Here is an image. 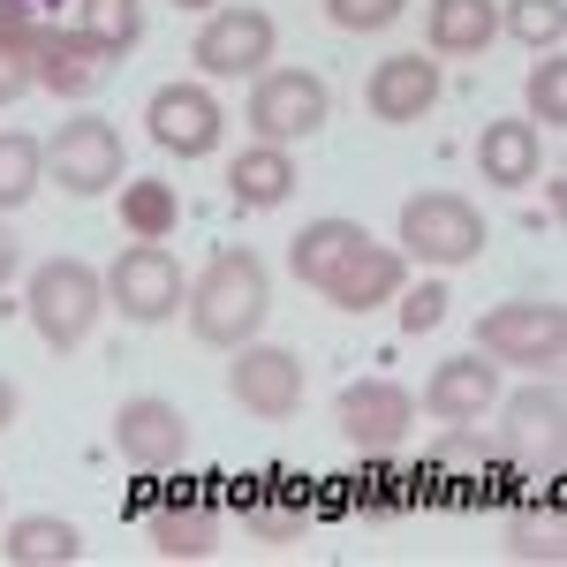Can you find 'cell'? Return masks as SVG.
Instances as JSON below:
<instances>
[{
  "instance_id": "f546056e",
  "label": "cell",
  "mask_w": 567,
  "mask_h": 567,
  "mask_svg": "<svg viewBox=\"0 0 567 567\" xmlns=\"http://www.w3.org/2000/svg\"><path fill=\"white\" fill-rule=\"evenodd\" d=\"M393 303H401V333H432L454 296H446L439 280H424V288H409V280H401V296H393Z\"/></svg>"
},
{
  "instance_id": "8992f818",
  "label": "cell",
  "mask_w": 567,
  "mask_h": 567,
  "mask_svg": "<svg viewBox=\"0 0 567 567\" xmlns=\"http://www.w3.org/2000/svg\"><path fill=\"white\" fill-rule=\"evenodd\" d=\"M477 355L492 363H515V371H553L567 355V310L515 296V303H492L477 318Z\"/></svg>"
},
{
  "instance_id": "3957f363",
  "label": "cell",
  "mask_w": 567,
  "mask_h": 567,
  "mask_svg": "<svg viewBox=\"0 0 567 567\" xmlns=\"http://www.w3.org/2000/svg\"><path fill=\"white\" fill-rule=\"evenodd\" d=\"M484 243H492V227H484V213L462 189H416V197L401 205V235H393L401 258L454 272V265H477Z\"/></svg>"
},
{
  "instance_id": "30bf717a",
  "label": "cell",
  "mask_w": 567,
  "mask_h": 567,
  "mask_svg": "<svg viewBox=\"0 0 567 567\" xmlns=\"http://www.w3.org/2000/svg\"><path fill=\"white\" fill-rule=\"evenodd\" d=\"M333 424H341V439L355 454H393V446L416 439V393L393 386V379H349Z\"/></svg>"
},
{
  "instance_id": "d4e9b609",
  "label": "cell",
  "mask_w": 567,
  "mask_h": 567,
  "mask_svg": "<svg viewBox=\"0 0 567 567\" xmlns=\"http://www.w3.org/2000/svg\"><path fill=\"white\" fill-rule=\"evenodd\" d=\"M45 182V144L31 130H0V219L16 205H31Z\"/></svg>"
},
{
  "instance_id": "cb8c5ba5",
  "label": "cell",
  "mask_w": 567,
  "mask_h": 567,
  "mask_svg": "<svg viewBox=\"0 0 567 567\" xmlns=\"http://www.w3.org/2000/svg\"><path fill=\"white\" fill-rule=\"evenodd\" d=\"M122 227H130V243H167L182 227L175 182H122Z\"/></svg>"
},
{
  "instance_id": "74e56055",
  "label": "cell",
  "mask_w": 567,
  "mask_h": 567,
  "mask_svg": "<svg viewBox=\"0 0 567 567\" xmlns=\"http://www.w3.org/2000/svg\"><path fill=\"white\" fill-rule=\"evenodd\" d=\"M182 8H213V0H182Z\"/></svg>"
},
{
  "instance_id": "e575fe53",
  "label": "cell",
  "mask_w": 567,
  "mask_h": 567,
  "mask_svg": "<svg viewBox=\"0 0 567 567\" xmlns=\"http://www.w3.org/2000/svg\"><path fill=\"white\" fill-rule=\"evenodd\" d=\"M250 529H258V537H288V529H303V515H288V507H265V515H250Z\"/></svg>"
},
{
  "instance_id": "ba28073f",
  "label": "cell",
  "mask_w": 567,
  "mask_h": 567,
  "mask_svg": "<svg viewBox=\"0 0 567 567\" xmlns=\"http://www.w3.org/2000/svg\"><path fill=\"white\" fill-rule=\"evenodd\" d=\"M227 393H235L243 416H258V424H288V416L303 409V355L272 349V341H243L235 363H227Z\"/></svg>"
},
{
  "instance_id": "5bb4252c",
  "label": "cell",
  "mask_w": 567,
  "mask_h": 567,
  "mask_svg": "<svg viewBox=\"0 0 567 567\" xmlns=\"http://www.w3.org/2000/svg\"><path fill=\"white\" fill-rule=\"evenodd\" d=\"M499 409V363L492 355H446L432 379H424V416L432 424H484Z\"/></svg>"
},
{
  "instance_id": "9c48e42d",
  "label": "cell",
  "mask_w": 567,
  "mask_h": 567,
  "mask_svg": "<svg viewBox=\"0 0 567 567\" xmlns=\"http://www.w3.org/2000/svg\"><path fill=\"white\" fill-rule=\"evenodd\" d=\"M272 16L265 8H213L205 16V31H197V45H189V61H197V76H213V84H227V76H265V61H272Z\"/></svg>"
},
{
  "instance_id": "52a82bcc",
  "label": "cell",
  "mask_w": 567,
  "mask_h": 567,
  "mask_svg": "<svg viewBox=\"0 0 567 567\" xmlns=\"http://www.w3.org/2000/svg\"><path fill=\"white\" fill-rule=\"evenodd\" d=\"M189 296V280H182V258L167 243H130L122 258L106 265V303L122 310L130 326H167Z\"/></svg>"
},
{
  "instance_id": "2e32d148",
  "label": "cell",
  "mask_w": 567,
  "mask_h": 567,
  "mask_svg": "<svg viewBox=\"0 0 567 567\" xmlns=\"http://www.w3.org/2000/svg\"><path fill=\"white\" fill-rule=\"evenodd\" d=\"M401 280H409V258H401L393 243H363V250H355V258L341 265L318 296H326L333 310H355V318H363V310L393 303V296H401Z\"/></svg>"
},
{
  "instance_id": "9a60e30c",
  "label": "cell",
  "mask_w": 567,
  "mask_h": 567,
  "mask_svg": "<svg viewBox=\"0 0 567 567\" xmlns=\"http://www.w3.org/2000/svg\"><path fill=\"white\" fill-rule=\"evenodd\" d=\"M106 76H114V53L99 39H84L76 23L61 31V23H45L39 39V91H53V99H91V91H106Z\"/></svg>"
},
{
  "instance_id": "4fadbf2b",
  "label": "cell",
  "mask_w": 567,
  "mask_h": 567,
  "mask_svg": "<svg viewBox=\"0 0 567 567\" xmlns=\"http://www.w3.org/2000/svg\"><path fill=\"white\" fill-rule=\"evenodd\" d=\"M439 76L432 53H386L379 69H371V84H363V106H371V122H386V130H409V122H424L439 106Z\"/></svg>"
},
{
  "instance_id": "6da1fadb",
  "label": "cell",
  "mask_w": 567,
  "mask_h": 567,
  "mask_svg": "<svg viewBox=\"0 0 567 567\" xmlns=\"http://www.w3.org/2000/svg\"><path fill=\"white\" fill-rule=\"evenodd\" d=\"M189 333L205 341V349H243V341H258L265 318H272V272H265L258 250H243V243H227L205 258V272L189 280Z\"/></svg>"
},
{
  "instance_id": "f1b7e54d",
  "label": "cell",
  "mask_w": 567,
  "mask_h": 567,
  "mask_svg": "<svg viewBox=\"0 0 567 567\" xmlns=\"http://www.w3.org/2000/svg\"><path fill=\"white\" fill-rule=\"evenodd\" d=\"M523 99H529V122H545V130H567V61H560V53H545V61L529 69Z\"/></svg>"
},
{
  "instance_id": "e0dca14e",
  "label": "cell",
  "mask_w": 567,
  "mask_h": 567,
  "mask_svg": "<svg viewBox=\"0 0 567 567\" xmlns=\"http://www.w3.org/2000/svg\"><path fill=\"white\" fill-rule=\"evenodd\" d=\"M560 416H567V401L560 386H553V371H537V386H523L515 401H507V462H553L560 454Z\"/></svg>"
},
{
  "instance_id": "4316f807",
  "label": "cell",
  "mask_w": 567,
  "mask_h": 567,
  "mask_svg": "<svg viewBox=\"0 0 567 567\" xmlns=\"http://www.w3.org/2000/svg\"><path fill=\"white\" fill-rule=\"evenodd\" d=\"M499 31H515L529 53H560V39H567V0H507V8H499Z\"/></svg>"
},
{
  "instance_id": "603a6c76",
  "label": "cell",
  "mask_w": 567,
  "mask_h": 567,
  "mask_svg": "<svg viewBox=\"0 0 567 567\" xmlns=\"http://www.w3.org/2000/svg\"><path fill=\"white\" fill-rule=\"evenodd\" d=\"M144 537L159 560H213L219 553V515L213 507H159L144 515Z\"/></svg>"
},
{
  "instance_id": "ac0fdd59",
  "label": "cell",
  "mask_w": 567,
  "mask_h": 567,
  "mask_svg": "<svg viewBox=\"0 0 567 567\" xmlns=\"http://www.w3.org/2000/svg\"><path fill=\"white\" fill-rule=\"evenodd\" d=\"M499 39V0H432L424 16V53L432 61H470Z\"/></svg>"
},
{
  "instance_id": "7402d4cb",
  "label": "cell",
  "mask_w": 567,
  "mask_h": 567,
  "mask_svg": "<svg viewBox=\"0 0 567 567\" xmlns=\"http://www.w3.org/2000/svg\"><path fill=\"white\" fill-rule=\"evenodd\" d=\"M0 560L8 567H76L84 560V529L61 523V515H23L0 537Z\"/></svg>"
},
{
  "instance_id": "d6986e66",
  "label": "cell",
  "mask_w": 567,
  "mask_h": 567,
  "mask_svg": "<svg viewBox=\"0 0 567 567\" xmlns=\"http://www.w3.org/2000/svg\"><path fill=\"white\" fill-rule=\"evenodd\" d=\"M537 167H545L537 122H484L477 130V182H492V189H529Z\"/></svg>"
},
{
  "instance_id": "44dd1931",
  "label": "cell",
  "mask_w": 567,
  "mask_h": 567,
  "mask_svg": "<svg viewBox=\"0 0 567 567\" xmlns=\"http://www.w3.org/2000/svg\"><path fill=\"white\" fill-rule=\"evenodd\" d=\"M227 189H235L243 213L288 205V197H296V152H288V144H250V152H235V159H227Z\"/></svg>"
},
{
  "instance_id": "4dcf8cb0",
  "label": "cell",
  "mask_w": 567,
  "mask_h": 567,
  "mask_svg": "<svg viewBox=\"0 0 567 567\" xmlns=\"http://www.w3.org/2000/svg\"><path fill=\"white\" fill-rule=\"evenodd\" d=\"M39 39H45V23L31 16V0H0V53L39 61Z\"/></svg>"
},
{
  "instance_id": "83f0119b",
  "label": "cell",
  "mask_w": 567,
  "mask_h": 567,
  "mask_svg": "<svg viewBox=\"0 0 567 567\" xmlns=\"http://www.w3.org/2000/svg\"><path fill=\"white\" fill-rule=\"evenodd\" d=\"M492 462H507V439L477 432V424H446L432 439V470H492Z\"/></svg>"
},
{
  "instance_id": "d590c367",
  "label": "cell",
  "mask_w": 567,
  "mask_h": 567,
  "mask_svg": "<svg viewBox=\"0 0 567 567\" xmlns=\"http://www.w3.org/2000/svg\"><path fill=\"white\" fill-rule=\"evenodd\" d=\"M16 265H23V250H16V235H8V219H0V288L16 280Z\"/></svg>"
},
{
  "instance_id": "277c9868",
  "label": "cell",
  "mask_w": 567,
  "mask_h": 567,
  "mask_svg": "<svg viewBox=\"0 0 567 567\" xmlns=\"http://www.w3.org/2000/svg\"><path fill=\"white\" fill-rule=\"evenodd\" d=\"M326 114H333V91H326L318 69H265V76H250L243 122H250L258 144H288V152H296L303 136L326 130Z\"/></svg>"
},
{
  "instance_id": "1f68e13d",
  "label": "cell",
  "mask_w": 567,
  "mask_h": 567,
  "mask_svg": "<svg viewBox=\"0 0 567 567\" xmlns=\"http://www.w3.org/2000/svg\"><path fill=\"white\" fill-rule=\"evenodd\" d=\"M401 8H409V0H326V16H333L341 31H393Z\"/></svg>"
},
{
  "instance_id": "7c38bea8",
  "label": "cell",
  "mask_w": 567,
  "mask_h": 567,
  "mask_svg": "<svg viewBox=\"0 0 567 567\" xmlns=\"http://www.w3.org/2000/svg\"><path fill=\"white\" fill-rule=\"evenodd\" d=\"M114 446H122L130 470H175L189 454V416L175 401H159V393H130L114 409Z\"/></svg>"
},
{
  "instance_id": "5b68a950",
  "label": "cell",
  "mask_w": 567,
  "mask_h": 567,
  "mask_svg": "<svg viewBox=\"0 0 567 567\" xmlns=\"http://www.w3.org/2000/svg\"><path fill=\"white\" fill-rule=\"evenodd\" d=\"M45 182H61L69 197H106L130 182V159H122V130L106 114H76L45 136Z\"/></svg>"
},
{
  "instance_id": "d6a6232c",
  "label": "cell",
  "mask_w": 567,
  "mask_h": 567,
  "mask_svg": "<svg viewBox=\"0 0 567 567\" xmlns=\"http://www.w3.org/2000/svg\"><path fill=\"white\" fill-rule=\"evenodd\" d=\"M507 545H515V560H560V529L523 515V523H507Z\"/></svg>"
},
{
  "instance_id": "484cf974",
  "label": "cell",
  "mask_w": 567,
  "mask_h": 567,
  "mask_svg": "<svg viewBox=\"0 0 567 567\" xmlns=\"http://www.w3.org/2000/svg\"><path fill=\"white\" fill-rule=\"evenodd\" d=\"M76 31L99 39L122 61V53H136V39H144V0H84V8H76Z\"/></svg>"
},
{
  "instance_id": "8fae6325",
  "label": "cell",
  "mask_w": 567,
  "mask_h": 567,
  "mask_svg": "<svg viewBox=\"0 0 567 567\" xmlns=\"http://www.w3.org/2000/svg\"><path fill=\"white\" fill-rule=\"evenodd\" d=\"M144 130H152L159 152H175V159H213L219 136H227V114H219L213 84H159L152 106H144Z\"/></svg>"
},
{
  "instance_id": "836d02e7",
  "label": "cell",
  "mask_w": 567,
  "mask_h": 567,
  "mask_svg": "<svg viewBox=\"0 0 567 567\" xmlns=\"http://www.w3.org/2000/svg\"><path fill=\"white\" fill-rule=\"evenodd\" d=\"M23 91H39V61H23V53H0V106H16Z\"/></svg>"
},
{
  "instance_id": "7a4b0ae2",
  "label": "cell",
  "mask_w": 567,
  "mask_h": 567,
  "mask_svg": "<svg viewBox=\"0 0 567 567\" xmlns=\"http://www.w3.org/2000/svg\"><path fill=\"white\" fill-rule=\"evenodd\" d=\"M31 333H39L53 355L84 349L91 333H99V318H106V272L84 258H45L31 272Z\"/></svg>"
},
{
  "instance_id": "8d00e7d4",
  "label": "cell",
  "mask_w": 567,
  "mask_h": 567,
  "mask_svg": "<svg viewBox=\"0 0 567 567\" xmlns=\"http://www.w3.org/2000/svg\"><path fill=\"white\" fill-rule=\"evenodd\" d=\"M16 409H23V401H16V386H8V379H0V432H8V424H16Z\"/></svg>"
},
{
  "instance_id": "ffe728a7",
  "label": "cell",
  "mask_w": 567,
  "mask_h": 567,
  "mask_svg": "<svg viewBox=\"0 0 567 567\" xmlns=\"http://www.w3.org/2000/svg\"><path fill=\"white\" fill-rule=\"evenodd\" d=\"M363 243H371V227H363V219L326 213V219H310L303 235L288 243V265H296V280H303V288H326V280H333Z\"/></svg>"
}]
</instances>
